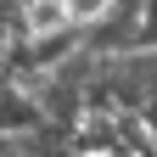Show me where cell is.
<instances>
[{"label": "cell", "instance_id": "obj_1", "mask_svg": "<svg viewBox=\"0 0 157 157\" xmlns=\"http://www.w3.org/2000/svg\"><path fill=\"white\" fill-rule=\"evenodd\" d=\"M23 17H28V39L56 34V28H67V0H23Z\"/></svg>", "mask_w": 157, "mask_h": 157}, {"label": "cell", "instance_id": "obj_2", "mask_svg": "<svg viewBox=\"0 0 157 157\" xmlns=\"http://www.w3.org/2000/svg\"><path fill=\"white\" fill-rule=\"evenodd\" d=\"M107 6H112V0H67V23L90 28V23H101V17H107Z\"/></svg>", "mask_w": 157, "mask_h": 157}]
</instances>
